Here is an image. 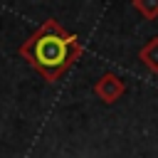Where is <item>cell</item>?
I'll use <instances>...</instances> for the list:
<instances>
[{
	"label": "cell",
	"mask_w": 158,
	"mask_h": 158,
	"mask_svg": "<svg viewBox=\"0 0 158 158\" xmlns=\"http://www.w3.org/2000/svg\"><path fill=\"white\" fill-rule=\"evenodd\" d=\"M20 57L49 84L59 81L81 57L84 47L74 32H67L54 17H47L22 44Z\"/></svg>",
	"instance_id": "6da1fadb"
},
{
	"label": "cell",
	"mask_w": 158,
	"mask_h": 158,
	"mask_svg": "<svg viewBox=\"0 0 158 158\" xmlns=\"http://www.w3.org/2000/svg\"><path fill=\"white\" fill-rule=\"evenodd\" d=\"M138 59H141L153 74H158V37H151V40L138 49Z\"/></svg>",
	"instance_id": "3957f363"
},
{
	"label": "cell",
	"mask_w": 158,
	"mask_h": 158,
	"mask_svg": "<svg viewBox=\"0 0 158 158\" xmlns=\"http://www.w3.org/2000/svg\"><path fill=\"white\" fill-rule=\"evenodd\" d=\"M133 7L143 20H156L158 17V0H133Z\"/></svg>",
	"instance_id": "277c9868"
},
{
	"label": "cell",
	"mask_w": 158,
	"mask_h": 158,
	"mask_svg": "<svg viewBox=\"0 0 158 158\" xmlns=\"http://www.w3.org/2000/svg\"><path fill=\"white\" fill-rule=\"evenodd\" d=\"M94 94H96L99 101L114 104V101H118V99L126 94V84H123V79H121L118 74L104 72V74L96 79V84H94Z\"/></svg>",
	"instance_id": "7a4b0ae2"
}]
</instances>
